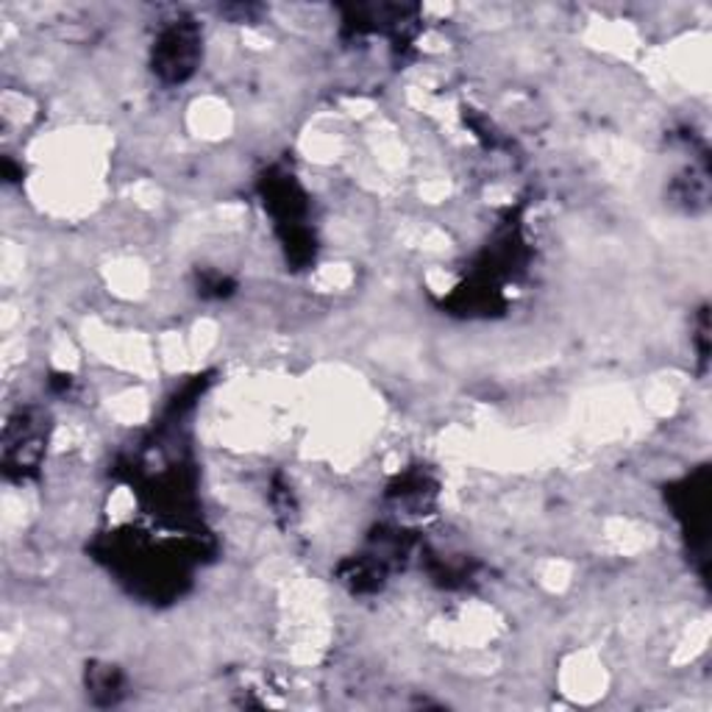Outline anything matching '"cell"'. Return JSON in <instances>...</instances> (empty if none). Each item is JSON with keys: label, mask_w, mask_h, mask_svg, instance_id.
I'll return each mask as SVG.
<instances>
[{"label": "cell", "mask_w": 712, "mask_h": 712, "mask_svg": "<svg viewBox=\"0 0 712 712\" xmlns=\"http://www.w3.org/2000/svg\"><path fill=\"white\" fill-rule=\"evenodd\" d=\"M198 40L189 29H171L162 40L160 47V70L167 73L171 78H184L189 70H193L195 62V47Z\"/></svg>", "instance_id": "cell-1"}]
</instances>
